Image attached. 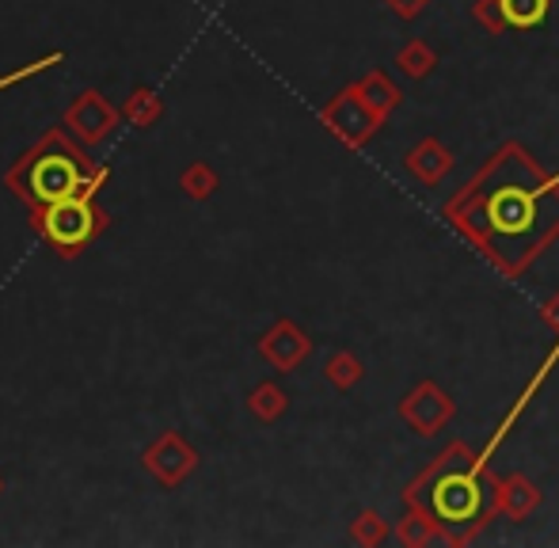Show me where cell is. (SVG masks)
I'll use <instances>...</instances> for the list:
<instances>
[{"label": "cell", "mask_w": 559, "mask_h": 548, "mask_svg": "<svg viewBox=\"0 0 559 548\" xmlns=\"http://www.w3.org/2000/svg\"><path fill=\"white\" fill-rule=\"evenodd\" d=\"M445 225L502 278H522L559 240V171L502 141L442 206Z\"/></svg>", "instance_id": "1"}, {"label": "cell", "mask_w": 559, "mask_h": 548, "mask_svg": "<svg viewBox=\"0 0 559 548\" xmlns=\"http://www.w3.org/2000/svg\"><path fill=\"white\" fill-rule=\"evenodd\" d=\"M556 366H559V335H556V347L548 350L545 362H540V366H537V373H533V378H530V385H525L522 393H518V401L510 404V412H507V415H502V422H499V430H495V434H491V442L484 445V457H487V461H491V457H495V450H499V445L507 442V434H510V430H514V422L522 419V412L533 404V396H537L540 389H545L548 373H552Z\"/></svg>", "instance_id": "11"}, {"label": "cell", "mask_w": 559, "mask_h": 548, "mask_svg": "<svg viewBox=\"0 0 559 548\" xmlns=\"http://www.w3.org/2000/svg\"><path fill=\"white\" fill-rule=\"evenodd\" d=\"M453 164H456V156L449 153V145H445V141H438V138L415 141L412 153L404 156L407 176H415L423 187H438L449 171H453Z\"/></svg>", "instance_id": "10"}, {"label": "cell", "mask_w": 559, "mask_h": 548, "mask_svg": "<svg viewBox=\"0 0 559 548\" xmlns=\"http://www.w3.org/2000/svg\"><path fill=\"white\" fill-rule=\"evenodd\" d=\"M289 408V396L282 385H274V381H263V385L251 389L248 396V412L255 415L259 422H278L282 415H286Z\"/></svg>", "instance_id": "17"}, {"label": "cell", "mask_w": 559, "mask_h": 548, "mask_svg": "<svg viewBox=\"0 0 559 548\" xmlns=\"http://www.w3.org/2000/svg\"><path fill=\"white\" fill-rule=\"evenodd\" d=\"M499 480L484 450L468 442H449L423 473L404 488V507H423L442 522L449 548L472 545L499 519Z\"/></svg>", "instance_id": "2"}, {"label": "cell", "mask_w": 559, "mask_h": 548, "mask_svg": "<svg viewBox=\"0 0 559 548\" xmlns=\"http://www.w3.org/2000/svg\"><path fill=\"white\" fill-rule=\"evenodd\" d=\"M499 8L510 31H533L548 20L552 0H499Z\"/></svg>", "instance_id": "16"}, {"label": "cell", "mask_w": 559, "mask_h": 548, "mask_svg": "<svg viewBox=\"0 0 559 548\" xmlns=\"http://www.w3.org/2000/svg\"><path fill=\"white\" fill-rule=\"evenodd\" d=\"M358 88H361V96L369 99V107H373L384 122H389V115L396 111L400 99H404V92H400L396 84H392V76L381 73V69H369V73H361Z\"/></svg>", "instance_id": "14"}, {"label": "cell", "mask_w": 559, "mask_h": 548, "mask_svg": "<svg viewBox=\"0 0 559 548\" xmlns=\"http://www.w3.org/2000/svg\"><path fill=\"white\" fill-rule=\"evenodd\" d=\"M61 61V53H53V58H43V61H35V65H27V69H20V73H8V76H0V88H8V84H15V81H23V76H31V73H38V69H46V65H58Z\"/></svg>", "instance_id": "23"}, {"label": "cell", "mask_w": 559, "mask_h": 548, "mask_svg": "<svg viewBox=\"0 0 559 548\" xmlns=\"http://www.w3.org/2000/svg\"><path fill=\"white\" fill-rule=\"evenodd\" d=\"M320 122H324L328 134L343 141L346 148H366L377 130L384 127V119L369 107V99L361 96L358 81L338 88L335 96L320 107Z\"/></svg>", "instance_id": "5"}, {"label": "cell", "mask_w": 559, "mask_h": 548, "mask_svg": "<svg viewBox=\"0 0 559 548\" xmlns=\"http://www.w3.org/2000/svg\"><path fill=\"white\" fill-rule=\"evenodd\" d=\"M540 488L525 473H507L499 480V519L507 522H525L530 514H537L540 507Z\"/></svg>", "instance_id": "12"}, {"label": "cell", "mask_w": 559, "mask_h": 548, "mask_svg": "<svg viewBox=\"0 0 559 548\" xmlns=\"http://www.w3.org/2000/svg\"><path fill=\"white\" fill-rule=\"evenodd\" d=\"M324 378L332 381L338 393H350V389H358L361 378H366V362H361L354 350H335L324 362Z\"/></svg>", "instance_id": "18"}, {"label": "cell", "mask_w": 559, "mask_h": 548, "mask_svg": "<svg viewBox=\"0 0 559 548\" xmlns=\"http://www.w3.org/2000/svg\"><path fill=\"white\" fill-rule=\"evenodd\" d=\"M259 355L274 366L278 373H294L297 366H305V358L312 355V339L305 327H297L294 320H274L271 332H263L259 339Z\"/></svg>", "instance_id": "9"}, {"label": "cell", "mask_w": 559, "mask_h": 548, "mask_svg": "<svg viewBox=\"0 0 559 548\" xmlns=\"http://www.w3.org/2000/svg\"><path fill=\"white\" fill-rule=\"evenodd\" d=\"M164 115V104H160V96L156 92H148V88H138L130 99H126V107H122V119H130L133 127H153L156 119Z\"/></svg>", "instance_id": "20"}, {"label": "cell", "mask_w": 559, "mask_h": 548, "mask_svg": "<svg viewBox=\"0 0 559 548\" xmlns=\"http://www.w3.org/2000/svg\"><path fill=\"white\" fill-rule=\"evenodd\" d=\"M540 320H545L548 332H556V335H559V289L545 301V309H540Z\"/></svg>", "instance_id": "24"}, {"label": "cell", "mask_w": 559, "mask_h": 548, "mask_svg": "<svg viewBox=\"0 0 559 548\" xmlns=\"http://www.w3.org/2000/svg\"><path fill=\"white\" fill-rule=\"evenodd\" d=\"M31 225L43 233V240L61 260H73L107 229V214L96 206V199H66L53 206L31 210Z\"/></svg>", "instance_id": "4"}, {"label": "cell", "mask_w": 559, "mask_h": 548, "mask_svg": "<svg viewBox=\"0 0 559 548\" xmlns=\"http://www.w3.org/2000/svg\"><path fill=\"white\" fill-rule=\"evenodd\" d=\"M381 4L389 8L392 15H400V20H419L435 0H381Z\"/></svg>", "instance_id": "22"}, {"label": "cell", "mask_w": 559, "mask_h": 548, "mask_svg": "<svg viewBox=\"0 0 559 548\" xmlns=\"http://www.w3.org/2000/svg\"><path fill=\"white\" fill-rule=\"evenodd\" d=\"M4 179L27 210H43L66 199H96L107 168L92 164L81 141H69L66 130H50L8 168Z\"/></svg>", "instance_id": "3"}, {"label": "cell", "mask_w": 559, "mask_h": 548, "mask_svg": "<svg viewBox=\"0 0 559 548\" xmlns=\"http://www.w3.org/2000/svg\"><path fill=\"white\" fill-rule=\"evenodd\" d=\"M179 187H183L187 194H191L194 202H206L210 194L217 191V171L210 168L206 160H194L183 168V176H179Z\"/></svg>", "instance_id": "21"}, {"label": "cell", "mask_w": 559, "mask_h": 548, "mask_svg": "<svg viewBox=\"0 0 559 548\" xmlns=\"http://www.w3.org/2000/svg\"><path fill=\"white\" fill-rule=\"evenodd\" d=\"M438 65V50L427 43V38H412L396 50V69L412 81H427Z\"/></svg>", "instance_id": "15"}, {"label": "cell", "mask_w": 559, "mask_h": 548, "mask_svg": "<svg viewBox=\"0 0 559 548\" xmlns=\"http://www.w3.org/2000/svg\"><path fill=\"white\" fill-rule=\"evenodd\" d=\"M0 491H4V484H0Z\"/></svg>", "instance_id": "25"}, {"label": "cell", "mask_w": 559, "mask_h": 548, "mask_svg": "<svg viewBox=\"0 0 559 548\" xmlns=\"http://www.w3.org/2000/svg\"><path fill=\"white\" fill-rule=\"evenodd\" d=\"M396 415L415 430L419 438H435L438 430H445L456 415V401L445 393L438 381H419L404 401L396 404Z\"/></svg>", "instance_id": "6"}, {"label": "cell", "mask_w": 559, "mask_h": 548, "mask_svg": "<svg viewBox=\"0 0 559 548\" xmlns=\"http://www.w3.org/2000/svg\"><path fill=\"white\" fill-rule=\"evenodd\" d=\"M392 541L400 548H430V545H445L442 522L435 519L423 507H404L400 522L392 526Z\"/></svg>", "instance_id": "13"}, {"label": "cell", "mask_w": 559, "mask_h": 548, "mask_svg": "<svg viewBox=\"0 0 559 548\" xmlns=\"http://www.w3.org/2000/svg\"><path fill=\"white\" fill-rule=\"evenodd\" d=\"M118 115L122 111H115L96 88H84L81 96L66 107V127L81 145H99V141H107V134L118 127Z\"/></svg>", "instance_id": "7"}, {"label": "cell", "mask_w": 559, "mask_h": 548, "mask_svg": "<svg viewBox=\"0 0 559 548\" xmlns=\"http://www.w3.org/2000/svg\"><path fill=\"white\" fill-rule=\"evenodd\" d=\"M141 461H145V468L164 484V488H176V484H183L187 476L194 473V465H199V453L187 445L183 434H176V430H164V434L148 445Z\"/></svg>", "instance_id": "8"}, {"label": "cell", "mask_w": 559, "mask_h": 548, "mask_svg": "<svg viewBox=\"0 0 559 548\" xmlns=\"http://www.w3.org/2000/svg\"><path fill=\"white\" fill-rule=\"evenodd\" d=\"M350 541L361 548H377V545L392 541V526L377 511H358L350 522Z\"/></svg>", "instance_id": "19"}]
</instances>
